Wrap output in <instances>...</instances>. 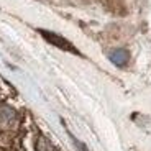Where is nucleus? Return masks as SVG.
Instances as JSON below:
<instances>
[{"instance_id":"nucleus-1","label":"nucleus","mask_w":151,"mask_h":151,"mask_svg":"<svg viewBox=\"0 0 151 151\" xmlns=\"http://www.w3.org/2000/svg\"><path fill=\"white\" fill-rule=\"evenodd\" d=\"M40 33L43 35V36L48 40L51 45H54V46H58V48H61V49H68V51H74L72 49V45L69 41H66L64 38H61L59 35H56V33H49V31H45V30H41Z\"/></svg>"},{"instance_id":"nucleus-2","label":"nucleus","mask_w":151,"mask_h":151,"mask_svg":"<svg viewBox=\"0 0 151 151\" xmlns=\"http://www.w3.org/2000/svg\"><path fill=\"white\" fill-rule=\"evenodd\" d=\"M109 58L115 66H125L130 59V53L125 48H117L109 54Z\"/></svg>"},{"instance_id":"nucleus-3","label":"nucleus","mask_w":151,"mask_h":151,"mask_svg":"<svg viewBox=\"0 0 151 151\" xmlns=\"http://www.w3.org/2000/svg\"><path fill=\"white\" fill-rule=\"evenodd\" d=\"M15 118V112L12 109H8V107H0V120L2 122H12Z\"/></svg>"},{"instance_id":"nucleus-4","label":"nucleus","mask_w":151,"mask_h":151,"mask_svg":"<svg viewBox=\"0 0 151 151\" xmlns=\"http://www.w3.org/2000/svg\"><path fill=\"white\" fill-rule=\"evenodd\" d=\"M36 150H38V151H54L53 146H51V143H49L46 138H43V136H40V138H38Z\"/></svg>"}]
</instances>
